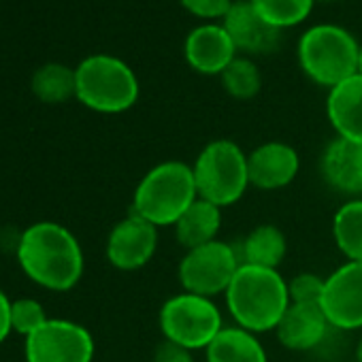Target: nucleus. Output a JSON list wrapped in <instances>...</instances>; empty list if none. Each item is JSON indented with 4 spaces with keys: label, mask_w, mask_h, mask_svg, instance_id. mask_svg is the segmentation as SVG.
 Wrapping results in <instances>:
<instances>
[{
    "label": "nucleus",
    "mask_w": 362,
    "mask_h": 362,
    "mask_svg": "<svg viewBox=\"0 0 362 362\" xmlns=\"http://www.w3.org/2000/svg\"><path fill=\"white\" fill-rule=\"evenodd\" d=\"M18 260L33 281L54 292L75 288L86 264L75 235L56 222L33 224L20 239Z\"/></svg>",
    "instance_id": "obj_1"
},
{
    "label": "nucleus",
    "mask_w": 362,
    "mask_h": 362,
    "mask_svg": "<svg viewBox=\"0 0 362 362\" xmlns=\"http://www.w3.org/2000/svg\"><path fill=\"white\" fill-rule=\"evenodd\" d=\"M224 298L233 322L254 334L275 330L290 307L288 281L279 269L254 264L239 267Z\"/></svg>",
    "instance_id": "obj_2"
},
{
    "label": "nucleus",
    "mask_w": 362,
    "mask_h": 362,
    "mask_svg": "<svg viewBox=\"0 0 362 362\" xmlns=\"http://www.w3.org/2000/svg\"><path fill=\"white\" fill-rule=\"evenodd\" d=\"M199 199L192 164L166 160L149 168L134 188L132 214L156 228L175 226L186 209Z\"/></svg>",
    "instance_id": "obj_3"
},
{
    "label": "nucleus",
    "mask_w": 362,
    "mask_h": 362,
    "mask_svg": "<svg viewBox=\"0 0 362 362\" xmlns=\"http://www.w3.org/2000/svg\"><path fill=\"white\" fill-rule=\"evenodd\" d=\"M358 47L354 35L339 24L307 28L296 47L300 71L317 86L332 90L358 73Z\"/></svg>",
    "instance_id": "obj_4"
},
{
    "label": "nucleus",
    "mask_w": 362,
    "mask_h": 362,
    "mask_svg": "<svg viewBox=\"0 0 362 362\" xmlns=\"http://www.w3.org/2000/svg\"><path fill=\"white\" fill-rule=\"evenodd\" d=\"M194 184L199 199L226 209L239 203L250 188L247 153L233 139H214L197 156Z\"/></svg>",
    "instance_id": "obj_5"
},
{
    "label": "nucleus",
    "mask_w": 362,
    "mask_h": 362,
    "mask_svg": "<svg viewBox=\"0 0 362 362\" xmlns=\"http://www.w3.org/2000/svg\"><path fill=\"white\" fill-rule=\"evenodd\" d=\"M75 96L92 111L122 113L139 100V79L134 71L119 58L96 54L75 69Z\"/></svg>",
    "instance_id": "obj_6"
},
{
    "label": "nucleus",
    "mask_w": 362,
    "mask_h": 362,
    "mask_svg": "<svg viewBox=\"0 0 362 362\" xmlns=\"http://www.w3.org/2000/svg\"><path fill=\"white\" fill-rule=\"evenodd\" d=\"M158 324L164 341L177 343L190 351L207 349L218 332L226 326L214 298L184 290L162 303Z\"/></svg>",
    "instance_id": "obj_7"
},
{
    "label": "nucleus",
    "mask_w": 362,
    "mask_h": 362,
    "mask_svg": "<svg viewBox=\"0 0 362 362\" xmlns=\"http://www.w3.org/2000/svg\"><path fill=\"white\" fill-rule=\"evenodd\" d=\"M243 264L239 247L216 239L207 245L188 250L179 260L177 277L184 292L201 294L207 298L226 294L233 277Z\"/></svg>",
    "instance_id": "obj_8"
},
{
    "label": "nucleus",
    "mask_w": 362,
    "mask_h": 362,
    "mask_svg": "<svg viewBox=\"0 0 362 362\" xmlns=\"http://www.w3.org/2000/svg\"><path fill=\"white\" fill-rule=\"evenodd\" d=\"M94 339L90 330L71 320H47L26 337L28 362H92Z\"/></svg>",
    "instance_id": "obj_9"
},
{
    "label": "nucleus",
    "mask_w": 362,
    "mask_h": 362,
    "mask_svg": "<svg viewBox=\"0 0 362 362\" xmlns=\"http://www.w3.org/2000/svg\"><path fill=\"white\" fill-rule=\"evenodd\" d=\"M320 307L334 330H362V262L345 260L326 275Z\"/></svg>",
    "instance_id": "obj_10"
},
{
    "label": "nucleus",
    "mask_w": 362,
    "mask_h": 362,
    "mask_svg": "<svg viewBox=\"0 0 362 362\" xmlns=\"http://www.w3.org/2000/svg\"><path fill=\"white\" fill-rule=\"evenodd\" d=\"M158 228L130 214L119 220L107 239V260L119 271H139L151 262L158 252Z\"/></svg>",
    "instance_id": "obj_11"
},
{
    "label": "nucleus",
    "mask_w": 362,
    "mask_h": 362,
    "mask_svg": "<svg viewBox=\"0 0 362 362\" xmlns=\"http://www.w3.org/2000/svg\"><path fill=\"white\" fill-rule=\"evenodd\" d=\"M250 186L262 192L288 188L300 173L298 151L284 141H267L247 153Z\"/></svg>",
    "instance_id": "obj_12"
},
{
    "label": "nucleus",
    "mask_w": 362,
    "mask_h": 362,
    "mask_svg": "<svg viewBox=\"0 0 362 362\" xmlns=\"http://www.w3.org/2000/svg\"><path fill=\"white\" fill-rule=\"evenodd\" d=\"M222 22L237 52H241L243 56H264L275 52L281 43L284 30L271 26L252 7L250 0H235L228 16Z\"/></svg>",
    "instance_id": "obj_13"
},
{
    "label": "nucleus",
    "mask_w": 362,
    "mask_h": 362,
    "mask_svg": "<svg viewBox=\"0 0 362 362\" xmlns=\"http://www.w3.org/2000/svg\"><path fill=\"white\" fill-rule=\"evenodd\" d=\"M184 56L190 69L201 75H222V71L239 56L230 35L222 24H201L186 37Z\"/></svg>",
    "instance_id": "obj_14"
},
{
    "label": "nucleus",
    "mask_w": 362,
    "mask_h": 362,
    "mask_svg": "<svg viewBox=\"0 0 362 362\" xmlns=\"http://www.w3.org/2000/svg\"><path fill=\"white\" fill-rule=\"evenodd\" d=\"M320 173L334 192L362 199V143L334 136L322 151Z\"/></svg>",
    "instance_id": "obj_15"
},
{
    "label": "nucleus",
    "mask_w": 362,
    "mask_h": 362,
    "mask_svg": "<svg viewBox=\"0 0 362 362\" xmlns=\"http://www.w3.org/2000/svg\"><path fill=\"white\" fill-rule=\"evenodd\" d=\"M330 328L332 326L320 305L290 303L275 328V334L277 341L290 351H311L326 341Z\"/></svg>",
    "instance_id": "obj_16"
},
{
    "label": "nucleus",
    "mask_w": 362,
    "mask_h": 362,
    "mask_svg": "<svg viewBox=\"0 0 362 362\" xmlns=\"http://www.w3.org/2000/svg\"><path fill=\"white\" fill-rule=\"evenodd\" d=\"M326 115L337 136L362 143V75H354L328 90Z\"/></svg>",
    "instance_id": "obj_17"
},
{
    "label": "nucleus",
    "mask_w": 362,
    "mask_h": 362,
    "mask_svg": "<svg viewBox=\"0 0 362 362\" xmlns=\"http://www.w3.org/2000/svg\"><path fill=\"white\" fill-rule=\"evenodd\" d=\"M222 211L218 205L197 199L173 226L177 243L188 252L216 241L222 228Z\"/></svg>",
    "instance_id": "obj_18"
},
{
    "label": "nucleus",
    "mask_w": 362,
    "mask_h": 362,
    "mask_svg": "<svg viewBox=\"0 0 362 362\" xmlns=\"http://www.w3.org/2000/svg\"><path fill=\"white\" fill-rule=\"evenodd\" d=\"M207 362H269L258 334L233 324L224 326L205 349Z\"/></svg>",
    "instance_id": "obj_19"
},
{
    "label": "nucleus",
    "mask_w": 362,
    "mask_h": 362,
    "mask_svg": "<svg viewBox=\"0 0 362 362\" xmlns=\"http://www.w3.org/2000/svg\"><path fill=\"white\" fill-rule=\"evenodd\" d=\"M243 264L279 269L288 254V239L284 230L275 224H260L252 228L245 239L237 245Z\"/></svg>",
    "instance_id": "obj_20"
},
{
    "label": "nucleus",
    "mask_w": 362,
    "mask_h": 362,
    "mask_svg": "<svg viewBox=\"0 0 362 362\" xmlns=\"http://www.w3.org/2000/svg\"><path fill=\"white\" fill-rule=\"evenodd\" d=\"M332 239L345 260L362 262V199H349L337 209Z\"/></svg>",
    "instance_id": "obj_21"
},
{
    "label": "nucleus",
    "mask_w": 362,
    "mask_h": 362,
    "mask_svg": "<svg viewBox=\"0 0 362 362\" xmlns=\"http://www.w3.org/2000/svg\"><path fill=\"white\" fill-rule=\"evenodd\" d=\"M222 88L235 100H252L262 90V73L250 56H237L220 75Z\"/></svg>",
    "instance_id": "obj_22"
},
{
    "label": "nucleus",
    "mask_w": 362,
    "mask_h": 362,
    "mask_svg": "<svg viewBox=\"0 0 362 362\" xmlns=\"http://www.w3.org/2000/svg\"><path fill=\"white\" fill-rule=\"evenodd\" d=\"M33 90L43 103H64L77 92L75 71L64 64H45L33 77Z\"/></svg>",
    "instance_id": "obj_23"
},
{
    "label": "nucleus",
    "mask_w": 362,
    "mask_h": 362,
    "mask_svg": "<svg viewBox=\"0 0 362 362\" xmlns=\"http://www.w3.org/2000/svg\"><path fill=\"white\" fill-rule=\"evenodd\" d=\"M250 3L271 26L286 30L303 24L311 16L315 0H250Z\"/></svg>",
    "instance_id": "obj_24"
},
{
    "label": "nucleus",
    "mask_w": 362,
    "mask_h": 362,
    "mask_svg": "<svg viewBox=\"0 0 362 362\" xmlns=\"http://www.w3.org/2000/svg\"><path fill=\"white\" fill-rule=\"evenodd\" d=\"M49 317L45 315V309L35 298H20L11 303V326L16 332L30 337L35 330H39Z\"/></svg>",
    "instance_id": "obj_25"
},
{
    "label": "nucleus",
    "mask_w": 362,
    "mask_h": 362,
    "mask_svg": "<svg viewBox=\"0 0 362 362\" xmlns=\"http://www.w3.org/2000/svg\"><path fill=\"white\" fill-rule=\"evenodd\" d=\"M326 277L317 273H298L288 281L290 303L296 305H320L324 294Z\"/></svg>",
    "instance_id": "obj_26"
},
{
    "label": "nucleus",
    "mask_w": 362,
    "mask_h": 362,
    "mask_svg": "<svg viewBox=\"0 0 362 362\" xmlns=\"http://www.w3.org/2000/svg\"><path fill=\"white\" fill-rule=\"evenodd\" d=\"M179 3L194 18L216 22V20H224L228 16L235 0H179Z\"/></svg>",
    "instance_id": "obj_27"
},
{
    "label": "nucleus",
    "mask_w": 362,
    "mask_h": 362,
    "mask_svg": "<svg viewBox=\"0 0 362 362\" xmlns=\"http://www.w3.org/2000/svg\"><path fill=\"white\" fill-rule=\"evenodd\" d=\"M153 362H197L194 351L170 341H162L153 351Z\"/></svg>",
    "instance_id": "obj_28"
},
{
    "label": "nucleus",
    "mask_w": 362,
    "mask_h": 362,
    "mask_svg": "<svg viewBox=\"0 0 362 362\" xmlns=\"http://www.w3.org/2000/svg\"><path fill=\"white\" fill-rule=\"evenodd\" d=\"M13 330L11 326V300L7 298V294L0 290V343H3L9 332Z\"/></svg>",
    "instance_id": "obj_29"
},
{
    "label": "nucleus",
    "mask_w": 362,
    "mask_h": 362,
    "mask_svg": "<svg viewBox=\"0 0 362 362\" xmlns=\"http://www.w3.org/2000/svg\"><path fill=\"white\" fill-rule=\"evenodd\" d=\"M356 362H362V334L356 343Z\"/></svg>",
    "instance_id": "obj_30"
},
{
    "label": "nucleus",
    "mask_w": 362,
    "mask_h": 362,
    "mask_svg": "<svg viewBox=\"0 0 362 362\" xmlns=\"http://www.w3.org/2000/svg\"><path fill=\"white\" fill-rule=\"evenodd\" d=\"M358 75H362V43L358 47Z\"/></svg>",
    "instance_id": "obj_31"
},
{
    "label": "nucleus",
    "mask_w": 362,
    "mask_h": 362,
    "mask_svg": "<svg viewBox=\"0 0 362 362\" xmlns=\"http://www.w3.org/2000/svg\"><path fill=\"white\" fill-rule=\"evenodd\" d=\"M315 3H317V0H315Z\"/></svg>",
    "instance_id": "obj_32"
},
{
    "label": "nucleus",
    "mask_w": 362,
    "mask_h": 362,
    "mask_svg": "<svg viewBox=\"0 0 362 362\" xmlns=\"http://www.w3.org/2000/svg\"><path fill=\"white\" fill-rule=\"evenodd\" d=\"M354 362H356V360H354Z\"/></svg>",
    "instance_id": "obj_33"
}]
</instances>
